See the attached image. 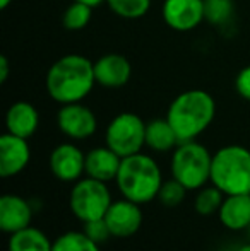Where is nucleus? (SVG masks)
Returning <instances> with one entry per match:
<instances>
[{
  "instance_id": "1",
  "label": "nucleus",
  "mask_w": 250,
  "mask_h": 251,
  "mask_svg": "<svg viewBox=\"0 0 250 251\" xmlns=\"http://www.w3.org/2000/svg\"><path fill=\"white\" fill-rule=\"evenodd\" d=\"M45 86L48 96L58 104L84 101L96 86L94 62L77 53L63 55L48 69Z\"/></svg>"
},
{
  "instance_id": "2",
  "label": "nucleus",
  "mask_w": 250,
  "mask_h": 251,
  "mask_svg": "<svg viewBox=\"0 0 250 251\" xmlns=\"http://www.w3.org/2000/svg\"><path fill=\"white\" fill-rule=\"evenodd\" d=\"M216 115V102L202 89H189L180 93L168 106L167 120L177 132L180 142L195 140L209 128Z\"/></svg>"
},
{
  "instance_id": "3",
  "label": "nucleus",
  "mask_w": 250,
  "mask_h": 251,
  "mask_svg": "<svg viewBox=\"0 0 250 251\" xmlns=\"http://www.w3.org/2000/svg\"><path fill=\"white\" fill-rule=\"evenodd\" d=\"M163 181L160 164L144 152H137L122 159L120 169L115 179L120 195L139 205L149 203L158 199Z\"/></svg>"
},
{
  "instance_id": "4",
  "label": "nucleus",
  "mask_w": 250,
  "mask_h": 251,
  "mask_svg": "<svg viewBox=\"0 0 250 251\" xmlns=\"http://www.w3.org/2000/svg\"><path fill=\"white\" fill-rule=\"evenodd\" d=\"M211 185L224 195L250 193V151L244 146H224L213 154Z\"/></svg>"
},
{
  "instance_id": "5",
  "label": "nucleus",
  "mask_w": 250,
  "mask_h": 251,
  "mask_svg": "<svg viewBox=\"0 0 250 251\" xmlns=\"http://www.w3.org/2000/svg\"><path fill=\"white\" fill-rule=\"evenodd\" d=\"M213 154L197 140L180 142L170 161L171 178L180 181L189 192H197L211 181Z\"/></svg>"
},
{
  "instance_id": "6",
  "label": "nucleus",
  "mask_w": 250,
  "mask_h": 251,
  "mask_svg": "<svg viewBox=\"0 0 250 251\" xmlns=\"http://www.w3.org/2000/svg\"><path fill=\"white\" fill-rule=\"evenodd\" d=\"M111 203H113V199H111L108 183L89 178V176L77 179L69 195L70 212L83 224L103 219Z\"/></svg>"
},
{
  "instance_id": "7",
  "label": "nucleus",
  "mask_w": 250,
  "mask_h": 251,
  "mask_svg": "<svg viewBox=\"0 0 250 251\" xmlns=\"http://www.w3.org/2000/svg\"><path fill=\"white\" fill-rule=\"evenodd\" d=\"M105 146L120 157L142 152L146 147V122L136 113H118L105 130Z\"/></svg>"
},
{
  "instance_id": "8",
  "label": "nucleus",
  "mask_w": 250,
  "mask_h": 251,
  "mask_svg": "<svg viewBox=\"0 0 250 251\" xmlns=\"http://www.w3.org/2000/svg\"><path fill=\"white\" fill-rule=\"evenodd\" d=\"M58 130L70 140H86L98 130V118L93 109L81 102L62 104L57 113Z\"/></svg>"
},
{
  "instance_id": "9",
  "label": "nucleus",
  "mask_w": 250,
  "mask_h": 251,
  "mask_svg": "<svg viewBox=\"0 0 250 251\" xmlns=\"http://www.w3.org/2000/svg\"><path fill=\"white\" fill-rule=\"evenodd\" d=\"M161 16L170 29L189 33L206 21V0H165Z\"/></svg>"
},
{
  "instance_id": "10",
  "label": "nucleus",
  "mask_w": 250,
  "mask_h": 251,
  "mask_svg": "<svg viewBox=\"0 0 250 251\" xmlns=\"http://www.w3.org/2000/svg\"><path fill=\"white\" fill-rule=\"evenodd\" d=\"M52 175L63 183H76L86 175V154L76 144H58L48 159Z\"/></svg>"
},
{
  "instance_id": "11",
  "label": "nucleus",
  "mask_w": 250,
  "mask_h": 251,
  "mask_svg": "<svg viewBox=\"0 0 250 251\" xmlns=\"http://www.w3.org/2000/svg\"><path fill=\"white\" fill-rule=\"evenodd\" d=\"M105 221L113 238H130L142 226V210L139 203L122 197L120 200H113L105 214Z\"/></svg>"
},
{
  "instance_id": "12",
  "label": "nucleus",
  "mask_w": 250,
  "mask_h": 251,
  "mask_svg": "<svg viewBox=\"0 0 250 251\" xmlns=\"http://www.w3.org/2000/svg\"><path fill=\"white\" fill-rule=\"evenodd\" d=\"M31 161L28 139L5 132L0 137V176L12 178L23 173Z\"/></svg>"
},
{
  "instance_id": "13",
  "label": "nucleus",
  "mask_w": 250,
  "mask_h": 251,
  "mask_svg": "<svg viewBox=\"0 0 250 251\" xmlns=\"http://www.w3.org/2000/svg\"><path fill=\"white\" fill-rule=\"evenodd\" d=\"M132 75L129 58L120 53H105L94 62L96 84L105 89H120L127 86Z\"/></svg>"
},
{
  "instance_id": "14",
  "label": "nucleus",
  "mask_w": 250,
  "mask_h": 251,
  "mask_svg": "<svg viewBox=\"0 0 250 251\" xmlns=\"http://www.w3.org/2000/svg\"><path fill=\"white\" fill-rule=\"evenodd\" d=\"M33 207L31 201L24 197L7 193L0 199V227L7 234L29 227L33 221Z\"/></svg>"
},
{
  "instance_id": "15",
  "label": "nucleus",
  "mask_w": 250,
  "mask_h": 251,
  "mask_svg": "<svg viewBox=\"0 0 250 251\" xmlns=\"http://www.w3.org/2000/svg\"><path fill=\"white\" fill-rule=\"evenodd\" d=\"M122 159L124 157H120L108 146L94 147L86 154V176L105 183L115 181L118 169H120Z\"/></svg>"
},
{
  "instance_id": "16",
  "label": "nucleus",
  "mask_w": 250,
  "mask_h": 251,
  "mask_svg": "<svg viewBox=\"0 0 250 251\" xmlns=\"http://www.w3.org/2000/svg\"><path fill=\"white\" fill-rule=\"evenodd\" d=\"M40 126V113L31 102L17 101L9 106L5 113V128L9 133L29 139Z\"/></svg>"
},
{
  "instance_id": "17",
  "label": "nucleus",
  "mask_w": 250,
  "mask_h": 251,
  "mask_svg": "<svg viewBox=\"0 0 250 251\" xmlns=\"http://www.w3.org/2000/svg\"><path fill=\"white\" fill-rule=\"evenodd\" d=\"M220 221L228 231H247L250 226V193L226 195L218 212Z\"/></svg>"
},
{
  "instance_id": "18",
  "label": "nucleus",
  "mask_w": 250,
  "mask_h": 251,
  "mask_svg": "<svg viewBox=\"0 0 250 251\" xmlns=\"http://www.w3.org/2000/svg\"><path fill=\"white\" fill-rule=\"evenodd\" d=\"M180 144L177 132L167 118H156L146 123V147L154 152H173Z\"/></svg>"
},
{
  "instance_id": "19",
  "label": "nucleus",
  "mask_w": 250,
  "mask_h": 251,
  "mask_svg": "<svg viewBox=\"0 0 250 251\" xmlns=\"http://www.w3.org/2000/svg\"><path fill=\"white\" fill-rule=\"evenodd\" d=\"M54 241L38 227H26L10 234L7 251H52Z\"/></svg>"
},
{
  "instance_id": "20",
  "label": "nucleus",
  "mask_w": 250,
  "mask_h": 251,
  "mask_svg": "<svg viewBox=\"0 0 250 251\" xmlns=\"http://www.w3.org/2000/svg\"><path fill=\"white\" fill-rule=\"evenodd\" d=\"M224 193L220 188H216L214 185L211 186H202L200 190H197L195 200H194V208L199 215L202 217H209L220 212L221 203L224 200Z\"/></svg>"
},
{
  "instance_id": "21",
  "label": "nucleus",
  "mask_w": 250,
  "mask_h": 251,
  "mask_svg": "<svg viewBox=\"0 0 250 251\" xmlns=\"http://www.w3.org/2000/svg\"><path fill=\"white\" fill-rule=\"evenodd\" d=\"M52 251H101L100 245L87 238L84 231L63 232L54 241Z\"/></svg>"
},
{
  "instance_id": "22",
  "label": "nucleus",
  "mask_w": 250,
  "mask_h": 251,
  "mask_svg": "<svg viewBox=\"0 0 250 251\" xmlns=\"http://www.w3.org/2000/svg\"><path fill=\"white\" fill-rule=\"evenodd\" d=\"M107 5L120 19L136 21L149 12L151 0H107Z\"/></svg>"
},
{
  "instance_id": "23",
  "label": "nucleus",
  "mask_w": 250,
  "mask_h": 251,
  "mask_svg": "<svg viewBox=\"0 0 250 251\" xmlns=\"http://www.w3.org/2000/svg\"><path fill=\"white\" fill-rule=\"evenodd\" d=\"M93 9L89 5H84L81 2L74 0L62 14V26L67 31H81L89 24Z\"/></svg>"
},
{
  "instance_id": "24",
  "label": "nucleus",
  "mask_w": 250,
  "mask_h": 251,
  "mask_svg": "<svg viewBox=\"0 0 250 251\" xmlns=\"http://www.w3.org/2000/svg\"><path fill=\"white\" fill-rule=\"evenodd\" d=\"M231 0H206V21L214 26H224L233 16Z\"/></svg>"
},
{
  "instance_id": "25",
  "label": "nucleus",
  "mask_w": 250,
  "mask_h": 251,
  "mask_svg": "<svg viewBox=\"0 0 250 251\" xmlns=\"http://www.w3.org/2000/svg\"><path fill=\"white\" fill-rule=\"evenodd\" d=\"M187 192L189 190L185 188L180 181L171 178V179L163 181V185H161V188H160V193H158V200H160L161 205H165V207H178V205L185 200Z\"/></svg>"
},
{
  "instance_id": "26",
  "label": "nucleus",
  "mask_w": 250,
  "mask_h": 251,
  "mask_svg": "<svg viewBox=\"0 0 250 251\" xmlns=\"http://www.w3.org/2000/svg\"><path fill=\"white\" fill-rule=\"evenodd\" d=\"M83 231L86 232L87 238H91L94 243H98V245H103V243H107L110 238H113L110 229H108V224H107V221H105V217L96 219V221L84 222Z\"/></svg>"
},
{
  "instance_id": "27",
  "label": "nucleus",
  "mask_w": 250,
  "mask_h": 251,
  "mask_svg": "<svg viewBox=\"0 0 250 251\" xmlns=\"http://www.w3.org/2000/svg\"><path fill=\"white\" fill-rule=\"evenodd\" d=\"M235 89H237L238 96L244 98L245 101H250V65L244 67V69L237 74Z\"/></svg>"
},
{
  "instance_id": "28",
  "label": "nucleus",
  "mask_w": 250,
  "mask_h": 251,
  "mask_svg": "<svg viewBox=\"0 0 250 251\" xmlns=\"http://www.w3.org/2000/svg\"><path fill=\"white\" fill-rule=\"evenodd\" d=\"M10 74V65H9V58L5 55L0 56V84H5L9 79Z\"/></svg>"
},
{
  "instance_id": "29",
  "label": "nucleus",
  "mask_w": 250,
  "mask_h": 251,
  "mask_svg": "<svg viewBox=\"0 0 250 251\" xmlns=\"http://www.w3.org/2000/svg\"><path fill=\"white\" fill-rule=\"evenodd\" d=\"M76 2H81L84 5H89L91 9H94V7H100L103 3H107V0H76Z\"/></svg>"
},
{
  "instance_id": "30",
  "label": "nucleus",
  "mask_w": 250,
  "mask_h": 251,
  "mask_svg": "<svg viewBox=\"0 0 250 251\" xmlns=\"http://www.w3.org/2000/svg\"><path fill=\"white\" fill-rule=\"evenodd\" d=\"M10 2H12V0H0V9H2V10H5L7 7L10 5Z\"/></svg>"
},
{
  "instance_id": "31",
  "label": "nucleus",
  "mask_w": 250,
  "mask_h": 251,
  "mask_svg": "<svg viewBox=\"0 0 250 251\" xmlns=\"http://www.w3.org/2000/svg\"><path fill=\"white\" fill-rule=\"evenodd\" d=\"M235 251H250V243H247V245H244V246H240V248L235 250Z\"/></svg>"
},
{
  "instance_id": "32",
  "label": "nucleus",
  "mask_w": 250,
  "mask_h": 251,
  "mask_svg": "<svg viewBox=\"0 0 250 251\" xmlns=\"http://www.w3.org/2000/svg\"><path fill=\"white\" fill-rule=\"evenodd\" d=\"M247 231H249V236H250V226H249V229H247Z\"/></svg>"
}]
</instances>
